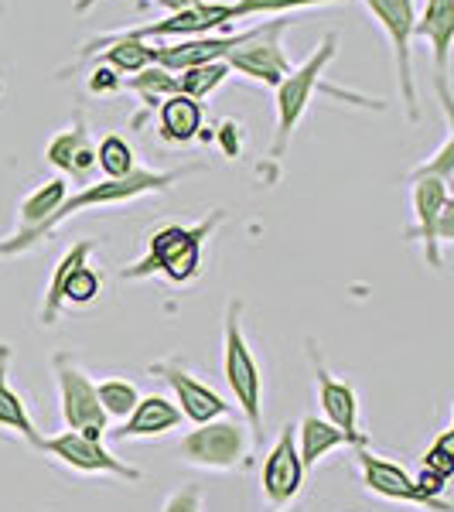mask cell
Returning a JSON list of instances; mask_svg holds the SVG:
<instances>
[{
    "instance_id": "cell-1",
    "label": "cell",
    "mask_w": 454,
    "mask_h": 512,
    "mask_svg": "<svg viewBox=\"0 0 454 512\" xmlns=\"http://www.w3.org/2000/svg\"><path fill=\"white\" fill-rule=\"evenodd\" d=\"M198 168H175V171H134L130 178H120V181H110L103 178L99 185H89L82 188V192L69 195L65 202L59 205V212H55L52 219L45 222L41 229H35L31 236H7L0 239V260L4 256H18V253H28L31 246L38 243V239H45L48 233H55V229L62 226V222H69L72 216H79V212L86 209H103V205H123V202H134L140 195H151V192H168L175 181H181L185 175H192Z\"/></svg>"
},
{
    "instance_id": "cell-15",
    "label": "cell",
    "mask_w": 454,
    "mask_h": 512,
    "mask_svg": "<svg viewBox=\"0 0 454 512\" xmlns=\"http://www.w3.org/2000/svg\"><path fill=\"white\" fill-rule=\"evenodd\" d=\"M246 31L236 35H198V38H181V41H164L154 45V65L168 72H185L195 65H209V62H226V55L243 41Z\"/></svg>"
},
{
    "instance_id": "cell-7",
    "label": "cell",
    "mask_w": 454,
    "mask_h": 512,
    "mask_svg": "<svg viewBox=\"0 0 454 512\" xmlns=\"http://www.w3.org/2000/svg\"><path fill=\"white\" fill-rule=\"evenodd\" d=\"M250 427H243L239 420H209L198 424L195 431L181 437L178 454L195 468H209V472H229V468L243 465L246 448H250Z\"/></svg>"
},
{
    "instance_id": "cell-34",
    "label": "cell",
    "mask_w": 454,
    "mask_h": 512,
    "mask_svg": "<svg viewBox=\"0 0 454 512\" xmlns=\"http://www.w3.org/2000/svg\"><path fill=\"white\" fill-rule=\"evenodd\" d=\"M161 512H202V492H198V489L171 492L168 499H164Z\"/></svg>"
},
{
    "instance_id": "cell-12",
    "label": "cell",
    "mask_w": 454,
    "mask_h": 512,
    "mask_svg": "<svg viewBox=\"0 0 454 512\" xmlns=\"http://www.w3.org/2000/svg\"><path fill=\"white\" fill-rule=\"evenodd\" d=\"M229 21H233L229 4H219V0H202V4H195V7H185V11H171L168 18H161V21L117 31V35L140 38V41H147V38L181 41V38H198V35H209V31H216V28H226Z\"/></svg>"
},
{
    "instance_id": "cell-32",
    "label": "cell",
    "mask_w": 454,
    "mask_h": 512,
    "mask_svg": "<svg viewBox=\"0 0 454 512\" xmlns=\"http://www.w3.org/2000/svg\"><path fill=\"white\" fill-rule=\"evenodd\" d=\"M424 472H434L441 478L454 475V431H444L431 448L424 451Z\"/></svg>"
},
{
    "instance_id": "cell-35",
    "label": "cell",
    "mask_w": 454,
    "mask_h": 512,
    "mask_svg": "<svg viewBox=\"0 0 454 512\" xmlns=\"http://www.w3.org/2000/svg\"><path fill=\"white\" fill-rule=\"evenodd\" d=\"M451 236H454V198H451V202L441 209V216H437V226H434V239H437V246L451 243Z\"/></svg>"
},
{
    "instance_id": "cell-14",
    "label": "cell",
    "mask_w": 454,
    "mask_h": 512,
    "mask_svg": "<svg viewBox=\"0 0 454 512\" xmlns=\"http://www.w3.org/2000/svg\"><path fill=\"white\" fill-rule=\"evenodd\" d=\"M356 458H359L362 482H366L369 492L383 495V499H390V502H410V506H424L434 512H451L448 502L427 499V495L417 489L414 475H407L400 465H393V461L379 458V454H373L369 448H356Z\"/></svg>"
},
{
    "instance_id": "cell-5",
    "label": "cell",
    "mask_w": 454,
    "mask_h": 512,
    "mask_svg": "<svg viewBox=\"0 0 454 512\" xmlns=\"http://www.w3.org/2000/svg\"><path fill=\"white\" fill-rule=\"evenodd\" d=\"M284 31H287L284 18L250 28L243 35V41H239L233 52L226 55L229 72H236V76H246V79H253V82H263V86L277 89L280 82H284V76H291V69H294V62L287 59L284 45H280Z\"/></svg>"
},
{
    "instance_id": "cell-33",
    "label": "cell",
    "mask_w": 454,
    "mask_h": 512,
    "mask_svg": "<svg viewBox=\"0 0 454 512\" xmlns=\"http://www.w3.org/2000/svg\"><path fill=\"white\" fill-rule=\"evenodd\" d=\"M123 86V76L120 72H113L110 65L99 62L93 72H89V93H117Z\"/></svg>"
},
{
    "instance_id": "cell-36",
    "label": "cell",
    "mask_w": 454,
    "mask_h": 512,
    "mask_svg": "<svg viewBox=\"0 0 454 512\" xmlns=\"http://www.w3.org/2000/svg\"><path fill=\"white\" fill-rule=\"evenodd\" d=\"M161 7H168V14L171 11H185V7H195V4H202V0H158Z\"/></svg>"
},
{
    "instance_id": "cell-27",
    "label": "cell",
    "mask_w": 454,
    "mask_h": 512,
    "mask_svg": "<svg viewBox=\"0 0 454 512\" xmlns=\"http://www.w3.org/2000/svg\"><path fill=\"white\" fill-rule=\"evenodd\" d=\"M226 79H229V65L226 62H209V65H195V69L175 72L178 93L192 96V99H198V103H202L205 96L216 93Z\"/></svg>"
},
{
    "instance_id": "cell-24",
    "label": "cell",
    "mask_w": 454,
    "mask_h": 512,
    "mask_svg": "<svg viewBox=\"0 0 454 512\" xmlns=\"http://www.w3.org/2000/svg\"><path fill=\"white\" fill-rule=\"evenodd\" d=\"M89 256H93V243L89 239H82V243L76 246H69L62 256H59V263H55V274L52 280H48V294H45V304H41V321L45 325H55V318L62 315V287H65V277L72 274V270L79 267V263H89Z\"/></svg>"
},
{
    "instance_id": "cell-17",
    "label": "cell",
    "mask_w": 454,
    "mask_h": 512,
    "mask_svg": "<svg viewBox=\"0 0 454 512\" xmlns=\"http://www.w3.org/2000/svg\"><path fill=\"white\" fill-rule=\"evenodd\" d=\"M451 202V188L437 178H414V229L410 236H417L427 250V263L437 270L441 267V246L434 239V226L441 209Z\"/></svg>"
},
{
    "instance_id": "cell-18",
    "label": "cell",
    "mask_w": 454,
    "mask_h": 512,
    "mask_svg": "<svg viewBox=\"0 0 454 512\" xmlns=\"http://www.w3.org/2000/svg\"><path fill=\"white\" fill-rule=\"evenodd\" d=\"M181 424V410L164 396H140L137 407L123 417V427L117 431L120 441H134V437H161L175 431Z\"/></svg>"
},
{
    "instance_id": "cell-31",
    "label": "cell",
    "mask_w": 454,
    "mask_h": 512,
    "mask_svg": "<svg viewBox=\"0 0 454 512\" xmlns=\"http://www.w3.org/2000/svg\"><path fill=\"white\" fill-rule=\"evenodd\" d=\"M414 178H437L451 188V178H454V134L444 137V144L437 147V154L431 161H424L420 168L410 171V181Z\"/></svg>"
},
{
    "instance_id": "cell-8",
    "label": "cell",
    "mask_w": 454,
    "mask_h": 512,
    "mask_svg": "<svg viewBox=\"0 0 454 512\" xmlns=\"http://www.w3.org/2000/svg\"><path fill=\"white\" fill-rule=\"evenodd\" d=\"M55 379H59V403H62V420L69 431H76L82 437H93L103 441L106 424L110 417L99 407L96 386L69 355H55Z\"/></svg>"
},
{
    "instance_id": "cell-25",
    "label": "cell",
    "mask_w": 454,
    "mask_h": 512,
    "mask_svg": "<svg viewBox=\"0 0 454 512\" xmlns=\"http://www.w3.org/2000/svg\"><path fill=\"white\" fill-rule=\"evenodd\" d=\"M123 86L134 89V93L144 99L147 110H154V106H161L168 96L178 93L175 72L161 69V65H147V69H140L137 76H127V79H123Z\"/></svg>"
},
{
    "instance_id": "cell-11",
    "label": "cell",
    "mask_w": 454,
    "mask_h": 512,
    "mask_svg": "<svg viewBox=\"0 0 454 512\" xmlns=\"http://www.w3.org/2000/svg\"><path fill=\"white\" fill-rule=\"evenodd\" d=\"M301 485H304V465H301V458H297L294 427L287 424L274 441V448L267 451V458H263L260 489L270 509H284L301 495Z\"/></svg>"
},
{
    "instance_id": "cell-26",
    "label": "cell",
    "mask_w": 454,
    "mask_h": 512,
    "mask_svg": "<svg viewBox=\"0 0 454 512\" xmlns=\"http://www.w3.org/2000/svg\"><path fill=\"white\" fill-rule=\"evenodd\" d=\"M96 164H99V171H103V178H110V181L130 178L137 171L134 147H130L127 140L117 137V134L103 137V140H99V147H96Z\"/></svg>"
},
{
    "instance_id": "cell-20",
    "label": "cell",
    "mask_w": 454,
    "mask_h": 512,
    "mask_svg": "<svg viewBox=\"0 0 454 512\" xmlns=\"http://www.w3.org/2000/svg\"><path fill=\"white\" fill-rule=\"evenodd\" d=\"M7 366H11V349L0 345V427L18 431L28 444L41 448V434H38L35 420H31V414H28V407H24L21 393L14 390L11 379H7Z\"/></svg>"
},
{
    "instance_id": "cell-3",
    "label": "cell",
    "mask_w": 454,
    "mask_h": 512,
    "mask_svg": "<svg viewBox=\"0 0 454 512\" xmlns=\"http://www.w3.org/2000/svg\"><path fill=\"white\" fill-rule=\"evenodd\" d=\"M335 48H338V38L328 31V35L318 41L315 52L301 65H294L291 76H284V82L277 86V130H274V144H270V158L274 161L284 158V151L291 147L297 123L308 113L311 96H315L321 76H325V69L335 59Z\"/></svg>"
},
{
    "instance_id": "cell-22",
    "label": "cell",
    "mask_w": 454,
    "mask_h": 512,
    "mask_svg": "<svg viewBox=\"0 0 454 512\" xmlns=\"http://www.w3.org/2000/svg\"><path fill=\"white\" fill-rule=\"evenodd\" d=\"M45 158L52 168L65 171V175H86L89 168H96V147L89 144L86 130L72 127V130H62V134L48 144Z\"/></svg>"
},
{
    "instance_id": "cell-13",
    "label": "cell",
    "mask_w": 454,
    "mask_h": 512,
    "mask_svg": "<svg viewBox=\"0 0 454 512\" xmlns=\"http://www.w3.org/2000/svg\"><path fill=\"white\" fill-rule=\"evenodd\" d=\"M151 373H158L164 383L175 390V407L181 410V417H188L192 424H209V420H219L229 414V403L212 390L209 383H198V379L188 373L178 362H154Z\"/></svg>"
},
{
    "instance_id": "cell-9",
    "label": "cell",
    "mask_w": 454,
    "mask_h": 512,
    "mask_svg": "<svg viewBox=\"0 0 454 512\" xmlns=\"http://www.w3.org/2000/svg\"><path fill=\"white\" fill-rule=\"evenodd\" d=\"M41 451H48L52 458H59L62 465L76 468V472L86 475H117L127 478V482H140V468L120 461L117 454H110L103 448V441H93V437H82L76 431H65L55 437H41Z\"/></svg>"
},
{
    "instance_id": "cell-19",
    "label": "cell",
    "mask_w": 454,
    "mask_h": 512,
    "mask_svg": "<svg viewBox=\"0 0 454 512\" xmlns=\"http://www.w3.org/2000/svg\"><path fill=\"white\" fill-rule=\"evenodd\" d=\"M294 441H297V458H301L304 472L315 468L321 458H328L335 448H352V441L338 431L335 424H328L325 417H304L294 427Z\"/></svg>"
},
{
    "instance_id": "cell-29",
    "label": "cell",
    "mask_w": 454,
    "mask_h": 512,
    "mask_svg": "<svg viewBox=\"0 0 454 512\" xmlns=\"http://www.w3.org/2000/svg\"><path fill=\"white\" fill-rule=\"evenodd\" d=\"M96 396L106 417H127L130 410L137 407L140 390L130 379H103V383L96 386Z\"/></svg>"
},
{
    "instance_id": "cell-10",
    "label": "cell",
    "mask_w": 454,
    "mask_h": 512,
    "mask_svg": "<svg viewBox=\"0 0 454 512\" xmlns=\"http://www.w3.org/2000/svg\"><path fill=\"white\" fill-rule=\"evenodd\" d=\"M414 35L424 38L431 45V62H434V86L441 96L444 117L451 123V89H448V72H451V41H454V0H427L424 11L417 14Z\"/></svg>"
},
{
    "instance_id": "cell-2",
    "label": "cell",
    "mask_w": 454,
    "mask_h": 512,
    "mask_svg": "<svg viewBox=\"0 0 454 512\" xmlns=\"http://www.w3.org/2000/svg\"><path fill=\"white\" fill-rule=\"evenodd\" d=\"M222 222V212H212L198 226H164L147 243V256L120 270L123 280H144L151 274L168 277L171 284H188L202 267V246Z\"/></svg>"
},
{
    "instance_id": "cell-30",
    "label": "cell",
    "mask_w": 454,
    "mask_h": 512,
    "mask_svg": "<svg viewBox=\"0 0 454 512\" xmlns=\"http://www.w3.org/2000/svg\"><path fill=\"white\" fill-rule=\"evenodd\" d=\"M96 294H99V274L89 263H79V267L65 277L62 304H89V301H96Z\"/></svg>"
},
{
    "instance_id": "cell-6",
    "label": "cell",
    "mask_w": 454,
    "mask_h": 512,
    "mask_svg": "<svg viewBox=\"0 0 454 512\" xmlns=\"http://www.w3.org/2000/svg\"><path fill=\"white\" fill-rule=\"evenodd\" d=\"M366 11L373 14L379 28L386 31L393 45V62H396V82H400V99L407 106V117L417 120V79H414V24H417V7L414 0H362Z\"/></svg>"
},
{
    "instance_id": "cell-4",
    "label": "cell",
    "mask_w": 454,
    "mask_h": 512,
    "mask_svg": "<svg viewBox=\"0 0 454 512\" xmlns=\"http://www.w3.org/2000/svg\"><path fill=\"white\" fill-rule=\"evenodd\" d=\"M239 304H229L226 315V332H222V369H226V383L236 396L239 414L246 417L253 434H260L263 427V376L260 366L250 352V342L243 335V321H239Z\"/></svg>"
},
{
    "instance_id": "cell-16",
    "label": "cell",
    "mask_w": 454,
    "mask_h": 512,
    "mask_svg": "<svg viewBox=\"0 0 454 512\" xmlns=\"http://www.w3.org/2000/svg\"><path fill=\"white\" fill-rule=\"evenodd\" d=\"M315 383H318V403L321 414H325L328 424H335L338 431L352 441V448H366L369 437L362 434L359 427V396L349 383L335 379L321 362H315Z\"/></svg>"
},
{
    "instance_id": "cell-37",
    "label": "cell",
    "mask_w": 454,
    "mask_h": 512,
    "mask_svg": "<svg viewBox=\"0 0 454 512\" xmlns=\"http://www.w3.org/2000/svg\"><path fill=\"white\" fill-rule=\"evenodd\" d=\"M89 4H93V0H79V11H82V7H89Z\"/></svg>"
},
{
    "instance_id": "cell-23",
    "label": "cell",
    "mask_w": 454,
    "mask_h": 512,
    "mask_svg": "<svg viewBox=\"0 0 454 512\" xmlns=\"http://www.w3.org/2000/svg\"><path fill=\"white\" fill-rule=\"evenodd\" d=\"M69 198V185H65V178H52V181H45L41 188H35L28 198L21 202V226H18V233L14 236H31L35 229L45 226L48 219L59 212V205Z\"/></svg>"
},
{
    "instance_id": "cell-21",
    "label": "cell",
    "mask_w": 454,
    "mask_h": 512,
    "mask_svg": "<svg viewBox=\"0 0 454 512\" xmlns=\"http://www.w3.org/2000/svg\"><path fill=\"white\" fill-rule=\"evenodd\" d=\"M158 120H161V137L171 140V144H188V140L198 137L202 130V103L192 96H168L158 106Z\"/></svg>"
},
{
    "instance_id": "cell-28",
    "label": "cell",
    "mask_w": 454,
    "mask_h": 512,
    "mask_svg": "<svg viewBox=\"0 0 454 512\" xmlns=\"http://www.w3.org/2000/svg\"><path fill=\"white\" fill-rule=\"evenodd\" d=\"M321 4H335V0H233L229 11L233 21L239 18H284L291 11H304V7H321Z\"/></svg>"
}]
</instances>
